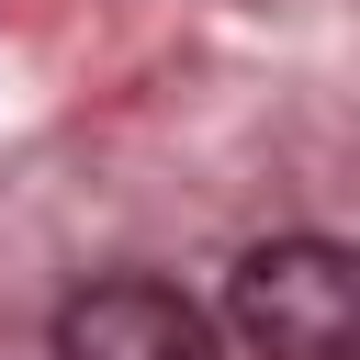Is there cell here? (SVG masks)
Listing matches in <instances>:
<instances>
[{
	"label": "cell",
	"mask_w": 360,
	"mask_h": 360,
	"mask_svg": "<svg viewBox=\"0 0 360 360\" xmlns=\"http://www.w3.org/2000/svg\"><path fill=\"white\" fill-rule=\"evenodd\" d=\"M225 315L259 360H360V259L338 236H270L236 259Z\"/></svg>",
	"instance_id": "cell-1"
},
{
	"label": "cell",
	"mask_w": 360,
	"mask_h": 360,
	"mask_svg": "<svg viewBox=\"0 0 360 360\" xmlns=\"http://www.w3.org/2000/svg\"><path fill=\"white\" fill-rule=\"evenodd\" d=\"M56 360H214V315L158 270H101L56 304Z\"/></svg>",
	"instance_id": "cell-2"
}]
</instances>
